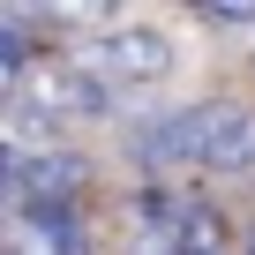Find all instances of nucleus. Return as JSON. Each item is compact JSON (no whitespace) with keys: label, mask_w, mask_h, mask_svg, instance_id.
<instances>
[{"label":"nucleus","mask_w":255,"mask_h":255,"mask_svg":"<svg viewBox=\"0 0 255 255\" xmlns=\"http://www.w3.org/2000/svg\"><path fill=\"white\" fill-rule=\"evenodd\" d=\"M240 255H255V225H248V233H240Z\"/></svg>","instance_id":"8"},{"label":"nucleus","mask_w":255,"mask_h":255,"mask_svg":"<svg viewBox=\"0 0 255 255\" xmlns=\"http://www.w3.org/2000/svg\"><path fill=\"white\" fill-rule=\"evenodd\" d=\"M0 195H8V218H38V210H83L90 195V158L83 150H15L0 143Z\"/></svg>","instance_id":"1"},{"label":"nucleus","mask_w":255,"mask_h":255,"mask_svg":"<svg viewBox=\"0 0 255 255\" xmlns=\"http://www.w3.org/2000/svg\"><path fill=\"white\" fill-rule=\"evenodd\" d=\"M8 225L38 233L53 255H98V233H90V218H83V210H38V218H8Z\"/></svg>","instance_id":"5"},{"label":"nucleus","mask_w":255,"mask_h":255,"mask_svg":"<svg viewBox=\"0 0 255 255\" xmlns=\"http://www.w3.org/2000/svg\"><path fill=\"white\" fill-rule=\"evenodd\" d=\"M30 90H38L60 120H90V128H98V120H120V90H113L90 60H75V53H53Z\"/></svg>","instance_id":"4"},{"label":"nucleus","mask_w":255,"mask_h":255,"mask_svg":"<svg viewBox=\"0 0 255 255\" xmlns=\"http://www.w3.org/2000/svg\"><path fill=\"white\" fill-rule=\"evenodd\" d=\"M75 60H90V68H98V75H105L120 98H128V90H150V83H165L180 53H173V38H165L158 23H120V15H113L105 30H90V38L75 45Z\"/></svg>","instance_id":"2"},{"label":"nucleus","mask_w":255,"mask_h":255,"mask_svg":"<svg viewBox=\"0 0 255 255\" xmlns=\"http://www.w3.org/2000/svg\"><path fill=\"white\" fill-rule=\"evenodd\" d=\"M8 255H53L38 233H23V225H8Z\"/></svg>","instance_id":"7"},{"label":"nucleus","mask_w":255,"mask_h":255,"mask_svg":"<svg viewBox=\"0 0 255 255\" xmlns=\"http://www.w3.org/2000/svg\"><path fill=\"white\" fill-rule=\"evenodd\" d=\"M203 23H218V30H255V8H195Z\"/></svg>","instance_id":"6"},{"label":"nucleus","mask_w":255,"mask_h":255,"mask_svg":"<svg viewBox=\"0 0 255 255\" xmlns=\"http://www.w3.org/2000/svg\"><path fill=\"white\" fill-rule=\"evenodd\" d=\"M195 135H203V173H218V180H248L255 173V105L203 98L195 105Z\"/></svg>","instance_id":"3"}]
</instances>
